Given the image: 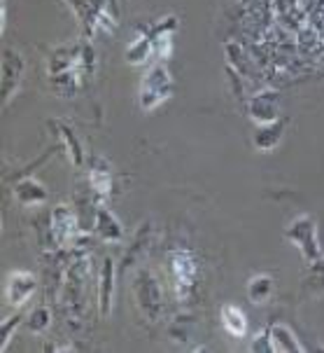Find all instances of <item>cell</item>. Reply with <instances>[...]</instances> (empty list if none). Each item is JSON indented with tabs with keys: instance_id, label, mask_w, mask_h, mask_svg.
<instances>
[{
	"instance_id": "16",
	"label": "cell",
	"mask_w": 324,
	"mask_h": 353,
	"mask_svg": "<svg viewBox=\"0 0 324 353\" xmlns=\"http://www.w3.org/2000/svg\"><path fill=\"white\" fill-rule=\"evenodd\" d=\"M89 183L96 196L107 199L112 194V164L105 157H94L89 166Z\"/></svg>"
},
{
	"instance_id": "6",
	"label": "cell",
	"mask_w": 324,
	"mask_h": 353,
	"mask_svg": "<svg viewBox=\"0 0 324 353\" xmlns=\"http://www.w3.org/2000/svg\"><path fill=\"white\" fill-rule=\"evenodd\" d=\"M23 75H26V59L14 50L3 52V61H0V89H3V108L10 105V101L14 99V94L19 92Z\"/></svg>"
},
{
	"instance_id": "22",
	"label": "cell",
	"mask_w": 324,
	"mask_h": 353,
	"mask_svg": "<svg viewBox=\"0 0 324 353\" xmlns=\"http://www.w3.org/2000/svg\"><path fill=\"white\" fill-rule=\"evenodd\" d=\"M26 325H28V330H31L33 334H42L45 330H50V325H52V311H50V307L40 304L38 309H33L31 316L26 319Z\"/></svg>"
},
{
	"instance_id": "11",
	"label": "cell",
	"mask_w": 324,
	"mask_h": 353,
	"mask_svg": "<svg viewBox=\"0 0 324 353\" xmlns=\"http://www.w3.org/2000/svg\"><path fill=\"white\" fill-rule=\"evenodd\" d=\"M94 232H96V236L105 243H119V241H124V236H126L122 220H119L117 215L105 206V203H98V206H96Z\"/></svg>"
},
{
	"instance_id": "9",
	"label": "cell",
	"mask_w": 324,
	"mask_h": 353,
	"mask_svg": "<svg viewBox=\"0 0 324 353\" xmlns=\"http://www.w3.org/2000/svg\"><path fill=\"white\" fill-rule=\"evenodd\" d=\"M35 290H38L35 274L26 272V269H17L5 281V302H8V307L19 309L35 295Z\"/></svg>"
},
{
	"instance_id": "17",
	"label": "cell",
	"mask_w": 324,
	"mask_h": 353,
	"mask_svg": "<svg viewBox=\"0 0 324 353\" xmlns=\"http://www.w3.org/2000/svg\"><path fill=\"white\" fill-rule=\"evenodd\" d=\"M168 334H171L173 342L189 346L196 339V334H199V321L191 314H177L171 321V325H168Z\"/></svg>"
},
{
	"instance_id": "18",
	"label": "cell",
	"mask_w": 324,
	"mask_h": 353,
	"mask_svg": "<svg viewBox=\"0 0 324 353\" xmlns=\"http://www.w3.org/2000/svg\"><path fill=\"white\" fill-rule=\"evenodd\" d=\"M268 334H271L273 349L280 353H296V351H305V346L299 342V337L294 334V330L285 323H271L268 325Z\"/></svg>"
},
{
	"instance_id": "2",
	"label": "cell",
	"mask_w": 324,
	"mask_h": 353,
	"mask_svg": "<svg viewBox=\"0 0 324 353\" xmlns=\"http://www.w3.org/2000/svg\"><path fill=\"white\" fill-rule=\"evenodd\" d=\"M133 300L138 311L142 314V319H147L149 323H159L166 316V295L161 288L159 279L154 276L149 269H138L133 274Z\"/></svg>"
},
{
	"instance_id": "7",
	"label": "cell",
	"mask_w": 324,
	"mask_h": 353,
	"mask_svg": "<svg viewBox=\"0 0 324 353\" xmlns=\"http://www.w3.org/2000/svg\"><path fill=\"white\" fill-rule=\"evenodd\" d=\"M52 234H54V241L58 243L61 248H68V246H75L82 236V227H80V218L77 213L73 211L70 206H56L52 211Z\"/></svg>"
},
{
	"instance_id": "12",
	"label": "cell",
	"mask_w": 324,
	"mask_h": 353,
	"mask_svg": "<svg viewBox=\"0 0 324 353\" xmlns=\"http://www.w3.org/2000/svg\"><path fill=\"white\" fill-rule=\"evenodd\" d=\"M287 124H290L287 117H280L275 122H266V124H257L255 134H252V145L259 152H273L285 139Z\"/></svg>"
},
{
	"instance_id": "15",
	"label": "cell",
	"mask_w": 324,
	"mask_h": 353,
	"mask_svg": "<svg viewBox=\"0 0 324 353\" xmlns=\"http://www.w3.org/2000/svg\"><path fill=\"white\" fill-rule=\"evenodd\" d=\"M14 196L21 206L31 208V206H40V203H45L50 199V190H47L38 178L23 176L21 181H17V185H14Z\"/></svg>"
},
{
	"instance_id": "8",
	"label": "cell",
	"mask_w": 324,
	"mask_h": 353,
	"mask_svg": "<svg viewBox=\"0 0 324 353\" xmlns=\"http://www.w3.org/2000/svg\"><path fill=\"white\" fill-rule=\"evenodd\" d=\"M280 105H283V99H280V94L273 92V89H263V92L255 94V97L245 99V112H248V117L257 124H266V122L280 119Z\"/></svg>"
},
{
	"instance_id": "5",
	"label": "cell",
	"mask_w": 324,
	"mask_h": 353,
	"mask_svg": "<svg viewBox=\"0 0 324 353\" xmlns=\"http://www.w3.org/2000/svg\"><path fill=\"white\" fill-rule=\"evenodd\" d=\"M285 239L299 248V253L303 255L305 265H313V262L324 257V250L320 243V232H317V223H315L313 215H308V213L296 215V218L285 227Z\"/></svg>"
},
{
	"instance_id": "25",
	"label": "cell",
	"mask_w": 324,
	"mask_h": 353,
	"mask_svg": "<svg viewBox=\"0 0 324 353\" xmlns=\"http://www.w3.org/2000/svg\"><path fill=\"white\" fill-rule=\"evenodd\" d=\"M250 351H263V353H275L273 349V342H271V334H268V327L263 332L257 334L255 339H252V344H250Z\"/></svg>"
},
{
	"instance_id": "19",
	"label": "cell",
	"mask_w": 324,
	"mask_h": 353,
	"mask_svg": "<svg viewBox=\"0 0 324 353\" xmlns=\"http://www.w3.org/2000/svg\"><path fill=\"white\" fill-rule=\"evenodd\" d=\"M275 295V281L271 274H255L248 281V300L252 304H268Z\"/></svg>"
},
{
	"instance_id": "13",
	"label": "cell",
	"mask_w": 324,
	"mask_h": 353,
	"mask_svg": "<svg viewBox=\"0 0 324 353\" xmlns=\"http://www.w3.org/2000/svg\"><path fill=\"white\" fill-rule=\"evenodd\" d=\"M47 127L54 131V136H56L58 141H61L63 150H65V154H68V159L73 161L75 166H84L87 154H84V145H82V141L77 139L73 127H68V124L61 122V119H50V122H47Z\"/></svg>"
},
{
	"instance_id": "14",
	"label": "cell",
	"mask_w": 324,
	"mask_h": 353,
	"mask_svg": "<svg viewBox=\"0 0 324 353\" xmlns=\"http://www.w3.org/2000/svg\"><path fill=\"white\" fill-rule=\"evenodd\" d=\"M126 63L131 65H145L154 57V40L149 35V26H136V38L126 47Z\"/></svg>"
},
{
	"instance_id": "1",
	"label": "cell",
	"mask_w": 324,
	"mask_h": 353,
	"mask_svg": "<svg viewBox=\"0 0 324 353\" xmlns=\"http://www.w3.org/2000/svg\"><path fill=\"white\" fill-rule=\"evenodd\" d=\"M96 73V50L87 38L77 45H58L47 57V80L61 97H73Z\"/></svg>"
},
{
	"instance_id": "4",
	"label": "cell",
	"mask_w": 324,
	"mask_h": 353,
	"mask_svg": "<svg viewBox=\"0 0 324 353\" xmlns=\"http://www.w3.org/2000/svg\"><path fill=\"white\" fill-rule=\"evenodd\" d=\"M173 73L168 70L166 63H154L149 65V70L142 75L140 87H138V103H140L142 112H152L159 105H164L168 99L173 97Z\"/></svg>"
},
{
	"instance_id": "26",
	"label": "cell",
	"mask_w": 324,
	"mask_h": 353,
	"mask_svg": "<svg viewBox=\"0 0 324 353\" xmlns=\"http://www.w3.org/2000/svg\"><path fill=\"white\" fill-rule=\"evenodd\" d=\"M63 3H68V5H70V8H73V5L77 3V0H63Z\"/></svg>"
},
{
	"instance_id": "21",
	"label": "cell",
	"mask_w": 324,
	"mask_h": 353,
	"mask_svg": "<svg viewBox=\"0 0 324 353\" xmlns=\"http://www.w3.org/2000/svg\"><path fill=\"white\" fill-rule=\"evenodd\" d=\"M149 227L152 225H142L140 230L136 232L133 236V243H131V248L126 250L124 260H122V269H129V267H136L138 257H140L142 253H147L149 246H152V239H149Z\"/></svg>"
},
{
	"instance_id": "3",
	"label": "cell",
	"mask_w": 324,
	"mask_h": 353,
	"mask_svg": "<svg viewBox=\"0 0 324 353\" xmlns=\"http://www.w3.org/2000/svg\"><path fill=\"white\" fill-rule=\"evenodd\" d=\"M168 267H171L175 300L180 304H187L199 285V260L189 248L177 246L168 253Z\"/></svg>"
},
{
	"instance_id": "10",
	"label": "cell",
	"mask_w": 324,
	"mask_h": 353,
	"mask_svg": "<svg viewBox=\"0 0 324 353\" xmlns=\"http://www.w3.org/2000/svg\"><path fill=\"white\" fill-rule=\"evenodd\" d=\"M115 276H117L115 260L107 255V257H103V265H100L98 288H96V295H98V314H100V319H107V316L115 311V292H117Z\"/></svg>"
},
{
	"instance_id": "20",
	"label": "cell",
	"mask_w": 324,
	"mask_h": 353,
	"mask_svg": "<svg viewBox=\"0 0 324 353\" xmlns=\"http://www.w3.org/2000/svg\"><path fill=\"white\" fill-rule=\"evenodd\" d=\"M219 316H222V325H224V330L229 332L231 337L243 339L245 334H248V316H245V311L241 307H236V304H224Z\"/></svg>"
},
{
	"instance_id": "23",
	"label": "cell",
	"mask_w": 324,
	"mask_h": 353,
	"mask_svg": "<svg viewBox=\"0 0 324 353\" xmlns=\"http://www.w3.org/2000/svg\"><path fill=\"white\" fill-rule=\"evenodd\" d=\"M177 28H180V19L175 14H168L149 26V35H152V38H159V35H175Z\"/></svg>"
},
{
	"instance_id": "24",
	"label": "cell",
	"mask_w": 324,
	"mask_h": 353,
	"mask_svg": "<svg viewBox=\"0 0 324 353\" xmlns=\"http://www.w3.org/2000/svg\"><path fill=\"white\" fill-rule=\"evenodd\" d=\"M21 321H23V316L14 314V316H10V319L3 323V342H0V351H8V346L12 342V334H14V330L19 327Z\"/></svg>"
}]
</instances>
